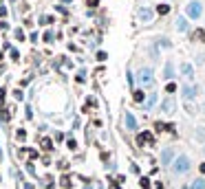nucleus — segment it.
<instances>
[{
	"label": "nucleus",
	"instance_id": "15",
	"mask_svg": "<svg viewBox=\"0 0 205 189\" xmlns=\"http://www.w3.org/2000/svg\"><path fill=\"white\" fill-rule=\"evenodd\" d=\"M176 27L181 29V31H185V20H179V22H176Z\"/></svg>",
	"mask_w": 205,
	"mask_h": 189
},
{
	"label": "nucleus",
	"instance_id": "9",
	"mask_svg": "<svg viewBox=\"0 0 205 189\" xmlns=\"http://www.w3.org/2000/svg\"><path fill=\"white\" fill-rule=\"evenodd\" d=\"M172 110H174V101H172V99H168V101L163 103V112H172Z\"/></svg>",
	"mask_w": 205,
	"mask_h": 189
},
{
	"label": "nucleus",
	"instance_id": "16",
	"mask_svg": "<svg viewBox=\"0 0 205 189\" xmlns=\"http://www.w3.org/2000/svg\"><path fill=\"white\" fill-rule=\"evenodd\" d=\"M2 15H7V9H5V7H0V18H2Z\"/></svg>",
	"mask_w": 205,
	"mask_h": 189
},
{
	"label": "nucleus",
	"instance_id": "7",
	"mask_svg": "<svg viewBox=\"0 0 205 189\" xmlns=\"http://www.w3.org/2000/svg\"><path fill=\"white\" fill-rule=\"evenodd\" d=\"M172 156H174V152H172V150H163V154H161L163 163H170V160H172Z\"/></svg>",
	"mask_w": 205,
	"mask_h": 189
},
{
	"label": "nucleus",
	"instance_id": "2",
	"mask_svg": "<svg viewBox=\"0 0 205 189\" xmlns=\"http://www.w3.org/2000/svg\"><path fill=\"white\" fill-rule=\"evenodd\" d=\"M139 81L143 86H152V84H155V77H152V73H150L148 68H141L139 70Z\"/></svg>",
	"mask_w": 205,
	"mask_h": 189
},
{
	"label": "nucleus",
	"instance_id": "17",
	"mask_svg": "<svg viewBox=\"0 0 205 189\" xmlns=\"http://www.w3.org/2000/svg\"><path fill=\"white\" fill-rule=\"evenodd\" d=\"M88 5H91V7H95V5H97V0H88Z\"/></svg>",
	"mask_w": 205,
	"mask_h": 189
},
{
	"label": "nucleus",
	"instance_id": "10",
	"mask_svg": "<svg viewBox=\"0 0 205 189\" xmlns=\"http://www.w3.org/2000/svg\"><path fill=\"white\" fill-rule=\"evenodd\" d=\"M139 15H141L143 20H150V18H152V11H150V9H141V11H139Z\"/></svg>",
	"mask_w": 205,
	"mask_h": 189
},
{
	"label": "nucleus",
	"instance_id": "14",
	"mask_svg": "<svg viewBox=\"0 0 205 189\" xmlns=\"http://www.w3.org/2000/svg\"><path fill=\"white\" fill-rule=\"evenodd\" d=\"M165 77H168V79L172 77V64H168V66H165Z\"/></svg>",
	"mask_w": 205,
	"mask_h": 189
},
{
	"label": "nucleus",
	"instance_id": "12",
	"mask_svg": "<svg viewBox=\"0 0 205 189\" xmlns=\"http://www.w3.org/2000/svg\"><path fill=\"white\" fill-rule=\"evenodd\" d=\"M157 11H159V13H168V11H170V7H168V5H159V9H157Z\"/></svg>",
	"mask_w": 205,
	"mask_h": 189
},
{
	"label": "nucleus",
	"instance_id": "4",
	"mask_svg": "<svg viewBox=\"0 0 205 189\" xmlns=\"http://www.w3.org/2000/svg\"><path fill=\"white\" fill-rule=\"evenodd\" d=\"M194 94H196V88H192V86H185V88H183V97H185V101L192 99Z\"/></svg>",
	"mask_w": 205,
	"mask_h": 189
},
{
	"label": "nucleus",
	"instance_id": "11",
	"mask_svg": "<svg viewBox=\"0 0 205 189\" xmlns=\"http://www.w3.org/2000/svg\"><path fill=\"white\" fill-rule=\"evenodd\" d=\"M192 189H205V180H203V178H198V180H194V185H192Z\"/></svg>",
	"mask_w": 205,
	"mask_h": 189
},
{
	"label": "nucleus",
	"instance_id": "6",
	"mask_svg": "<svg viewBox=\"0 0 205 189\" xmlns=\"http://www.w3.org/2000/svg\"><path fill=\"white\" fill-rule=\"evenodd\" d=\"M137 141H139V143L143 145V143H146V141H152V134H150V132H141V134L137 136Z\"/></svg>",
	"mask_w": 205,
	"mask_h": 189
},
{
	"label": "nucleus",
	"instance_id": "3",
	"mask_svg": "<svg viewBox=\"0 0 205 189\" xmlns=\"http://www.w3.org/2000/svg\"><path fill=\"white\" fill-rule=\"evenodd\" d=\"M201 9H203L201 2H192V5L188 7V15H190V18H198V15H201Z\"/></svg>",
	"mask_w": 205,
	"mask_h": 189
},
{
	"label": "nucleus",
	"instance_id": "5",
	"mask_svg": "<svg viewBox=\"0 0 205 189\" xmlns=\"http://www.w3.org/2000/svg\"><path fill=\"white\" fill-rule=\"evenodd\" d=\"M126 125L130 128V130H135V128H137V121H135V116H133L130 112H126Z\"/></svg>",
	"mask_w": 205,
	"mask_h": 189
},
{
	"label": "nucleus",
	"instance_id": "13",
	"mask_svg": "<svg viewBox=\"0 0 205 189\" xmlns=\"http://www.w3.org/2000/svg\"><path fill=\"white\" fill-rule=\"evenodd\" d=\"M165 90H168V94H172V92H174V90H176V86H174V84H172V81H170V84H168V86H165Z\"/></svg>",
	"mask_w": 205,
	"mask_h": 189
},
{
	"label": "nucleus",
	"instance_id": "1",
	"mask_svg": "<svg viewBox=\"0 0 205 189\" xmlns=\"http://www.w3.org/2000/svg\"><path fill=\"white\" fill-rule=\"evenodd\" d=\"M188 167H190V160H188V156H179L176 160H174V172L176 174H183V172H188Z\"/></svg>",
	"mask_w": 205,
	"mask_h": 189
},
{
	"label": "nucleus",
	"instance_id": "8",
	"mask_svg": "<svg viewBox=\"0 0 205 189\" xmlns=\"http://www.w3.org/2000/svg\"><path fill=\"white\" fill-rule=\"evenodd\" d=\"M181 73H183L185 77H192V66H190V64H183V66H181Z\"/></svg>",
	"mask_w": 205,
	"mask_h": 189
},
{
	"label": "nucleus",
	"instance_id": "18",
	"mask_svg": "<svg viewBox=\"0 0 205 189\" xmlns=\"http://www.w3.org/2000/svg\"><path fill=\"white\" fill-rule=\"evenodd\" d=\"M24 189H33V187H31V185H27V187H24Z\"/></svg>",
	"mask_w": 205,
	"mask_h": 189
}]
</instances>
